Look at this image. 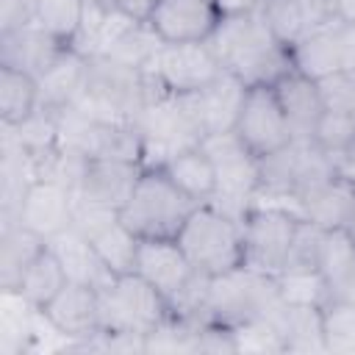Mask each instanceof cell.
I'll return each mask as SVG.
<instances>
[{
    "label": "cell",
    "instance_id": "obj_18",
    "mask_svg": "<svg viewBox=\"0 0 355 355\" xmlns=\"http://www.w3.org/2000/svg\"><path fill=\"white\" fill-rule=\"evenodd\" d=\"M161 166L169 172V178L197 202H214L219 191V178H216V164L208 155L202 144L183 147L172 153L169 158L161 161Z\"/></svg>",
    "mask_w": 355,
    "mask_h": 355
},
{
    "label": "cell",
    "instance_id": "obj_23",
    "mask_svg": "<svg viewBox=\"0 0 355 355\" xmlns=\"http://www.w3.org/2000/svg\"><path fill=\"white\" fill-rule=\"evenodd\" d=\"M89 6L92 0H36L33 22L64 47L78 50V42L89 19Z\"/></svg>",
    "mask_w": 355,
    "mask_h": 355
},
{
    "label": "cell",
    "instance_id": "obj_28",
    "mask_svg": "<svg viewBox=\"0 0 355 355\" xmlns=\"http://www.w3.org/2000/svg\"><path fill=\"white\" fill-rule=\"evenodd\" d=\"M344 230H347V236H349V239L355 241V216H352V219L347 222V227H344Z\"/></svg>",
    "mask_w": 355,
    "mask_h": 355
},
{
    "label": "cell",
    "instance_id": "obj_9",
    "mask_svg": "<svg viewBox=\"0 0 355 355\" xmlns=\"http://www.w3.org/2000/svg\"><path fill=\"white\" fill-rule=\"evenodd\" d=\"M222 19L219 0H155L144 22L164 44H194L211 42Z\"/></svg>",
    "mask_w": 355,
    "mask_h": 355
},
{
    "label": "cell",
    "instance_id": "obj_22",
    "mask_svg": "<svg viewBox=\"0 0 355 355\" xmlns=\"http://www.w3.org/2000/svg\"><path fill=\"white\" fill-rule=\"evenodd\" d=\"M42 108V89L39 78L0 64V119L6 128L25 122L31 114Z\"/></svg>",
    "mask_w": 355,
    "mask_h": 355
},
{
    "label": "cell",
    "instance_id": "obj_21",
    "mask_svg": "<svg viewBox=\"0 0 355 355\" xmlns=\"http://www.w3.org/2000/svg\"><path fill=\"white\" fill-rule=\"evenodd\" d=\"M44 247H47V241L39 233H33L31 227H25L14 219H6L3 239H0V286L6 294L17 291L22 272Z\"/></svg>",
    "mask_w": 355,
    "mask_h": 355
},
{
    "label": "cell",
    "instance_id": "obj_5",
    "mask_svg": "<svg viewBox=\"0 0 355 355\" xmlns=\"http://www.w3.org/2000/svg\"><path fill=\"white\" fill-rule=\"evenodd\" d=\"M297 225H300L297 208L252 202L241 214L244 266L252 269V272L277 277L286 269Z\"/></svg>",
    "mask_w": 355,
    "mask_h": 355
},
{
    "label": "cell",
    "instance_id": "obj_20",
    "mask_svg": "<svg viewBox=\"0 0 355 355\" xmlns=\"http://www.w3.org/2000/svg\"><path fill=\"white\" fill-rule=\"evenodd\" d=\"M69 283V275L64 269V263L58 261V255L53 252V247L47 244L22 272L17 291L11 297H19L25 305H31V311H42L64 286Z\"/></svg>",
    "mask_w": 355,
    "mask_h": 355
},
{
    "label": "cell",
    "instance_id": "obj_15",
    "mask_svg": "<svg viewBox=\"0 0 355 355\" xmlns=\"http://www.w3.org/2000/svg\"><path fill=\"white\" fill-rule=\"evenodd\" d=\"M69 47L55 42L44 28L36 22H25L19 28L0 33V64L25 69L36 78H42Z\"/></svg>",
    "mask_w": 355,
    "mask_h": 355
},
{
    "label": "cell",
    "instance_id": "obj_27",
    "mask_svg": "<svg viewBox=\"0 0 355 355\" xmlns=\"http://www.w3.org/2000/svg\"><path fill=\"white\" fill-rule=\"evenodd\" d=\"M344 166H347V172H355V130H352L349 144L344 150Z\"/></svg>",
    "mask_w": 355,
    "mask_h": 355
},
{
    "label": "cell",
    "instance_id": "obj_12",
    "mask_svg": "<svg viewBox=\"0 0 355 355\" xmlns=\"http://www.w3.org/2000/svg\"><path fill=\"white\" fill-rule=\"evenodd\" d=\"M280 108L288 119L291 136L300 144H311L313 141V130L319 125V119L327 111V97L322 89V80L305 75L297 67H288L275 83H272Z\"/></svg>",
    "mask_w": 355,
    "mask_h": 355
},
{
    "label": "cell",
    "instance_id": "obj_25",
    "mask_svg": "<svg viewBox=\"0 0 355 355\" xmlns=\"http://www.w3.org/2000/svg\"><path fill=\"white\" fill-rule=\"evenodd\" d=\"M0 14H3V31L19 28L25 22H33L36 0H0Z\"/></svg>",
    "mask_w": 355,
    "mask_h": 355
},
{
    "label": "cell",
    "instance_id": "obj_1",
    "mask_svg": "<svg viewBox=\"0 0 355 355\" xmlns=\"http://www.w3.org/2000/svg\"><path fill=\"white\" fill-rule=\"evenodd\" d=\"M211 47L222 69L236 75L244 86L275 83L288 67H294L291 50L269 33L258 8L225 14L222 25L211 36Z\"/></svg>",
    "mask_w": 355,
    "mask_h": 355
},
{
    "label": "cell",
    "instance_id": "obj_7",
    "mask_svg": "<svg viewBox=\"0 0 355 355\" xmlns=\"http://www.w3.org/2000/svg\"><path fill=\"white\" fill-rule=\"evenodd\" d=\"M164 94H197L208 83H214L225 69L211 47V42L194 44H158L153 61L144 69Z\"/></svg>",
    "mask_w": 355,
    "mask_h": 355
},
{
    "label": "cell",
    "instance_id": "obj_4",
    "mask_svg": "<svg viewBox=\"0 0 355 355\" xmlns=\"http://www.w3.org/2000/svg\"><path fill=\"white\" fill-rule=\"evenodd\" d=\"M172 319H178V316L172 313L164 294L136 272L116 275L100 291L103 336L144 341L150 333H155L158 327H164Z\"/></svg>",
    "mask_w": 355,
    "mask_h": 355
},
{
    "label": "cell",
    "instance_id": "obj_10",
    "mask_svg": "<svg viewBox=\"0 0 355 355\" xmlns=\"http://www.w3.org/2000/svg\"><path fill=\"white\" fill-rule=\"evenodd\" d=\"M144 164L141 161H125V158H86V166L80 172L75 200L92 208L116 211L128 202Z\"/></svg>",
    "mask_w": 355,
    "mask_h": 355
},
{
    "label": "cell",
    "instance_id": "obj_6",
    "mask_svg": "<svg viewBox=\"0 0 355 355\" xmlns=\"http://www.w3.org/2000/svg\"><path fill=\"white\" fill-rule=\"evenodd\" d=\"M230 133L258 161L286 150L294 141L288 119L280 108V100H277L272 83H252L244 89V97L236 111V122H233Z\"/></svg>",
    "mask_w": 355,
    "mask_h": 355
},
{
    "label": "cell",
    "instance_id": "obj_8",
    "mask_svg": "<svg viewBox=\"0 0 355 355\" xmlns=\"http://www.w3.org/2000/svg\"><path fill=\"white\" fill-rule=\"evenodd\" d=\"M291 61L316 80L355 72V19L344 14L327 17L291 47Z\"/></svg>",
    "mask_w": 355,
    "mask_h": 355
},
{
    "label": "cell",
    "instance_id": "obj_14",
    "mask_svg": "<svg viewBox=\"0 0 355 355\" xmlns=\"http://www.w3.org/2000/svg\"><path fill=\"white\" fill-rule=\"evenodd\" d=\"M294 202L302 219H311L324 230L347 227L355 216V172H336L302 191Z\"/></svg>",
    "mask_w": 355,
    "mask_h": 355
},
{
    "label": "cell",
    "instance_id": "obj_11",
    "mask_svg": "<svg viewBox=\"0 0 355 355\" xmlns=\"http://www.w3.org/2000/svg\"><path fill=\"white\" fill-rule=\"evenodd\" d=\"M8 219V216H6ZM14 222L31 227L44 241L64 233L75 222V191L58 180L36 178L14 211Z\"/></svg>",
    "mask_w": 355,
    "mask_h": 355
},
{
    "label": "cell",
    "instance_id": "obj_17",
    "mask_svg": "<svg viewBox=\"0 0 355 355\" xmlns=\"http://www.w3.org/2000/svg\"><path fill=\"white\" fill-rule=\"evenodd\" d=\"M258 11H261L269 33L288 50L300 39H305L316 25H322L327 17H333L313 0H261Z\"/></svg>",
    "mask_w": 355,
    "mask_h": 355
},
{
    "label": "cell",
    "instance_id": "obj_2",
    "mask_svg": "<svg viewBox=\"0 0 355 355\" xmlns=\"http://www.w3.org/2000/svg\"><path fill=\"white\" fill-rule=\"evenodd\" d=\"M175 241L194 266V272L208 280L244 266L241 219L219 208L216 202L197 205L178 230Z\"/></svg>",
    "mask_w": 355,
    "mask_h": 355
},
{
    "label": "cell",
    "instance_id": "obj_24",
    "mask_svg": "<svg viewBox=\"0 0 355 355\" xmlns=\"http://www.w3.org/2000/svg\"><path fill=\"white\" fill-rule=\"evenodd\" d=\"M327 349H355V300H330L322 305Z\"/></svg>",
    "mask_w": 355,
    "mask_h": 355
},
{
    "label": "cell",
    "instance_id": "obj_3",
    "mask_svg": "<svg viewBox=\"0 0 355 355\" xmlns=\"http://www.w3.org/2000/svg\"><path fill=\"white\" fill-rule=\"evenodd\" d=\"M197 205L202 202L191 200L161 164H144L119 219L139 239H175Z\"/></svg>",
    "mask_w": 355,
    "mask_h": 355
},
{
    "label": "cell",
    "instance_id": "obj_26",
    "mask_svg": "<svg viewBox=\"0 0 355 355\" xmlns=\"http://www.w3.org/2000/svg\"><path fill=\"white\" fill-rule=\"evenodd\" d=\"M94 3H97L103 11H108V14H122V17H128V19L144 22L155 0H94Z\"/></svg>",
    "mask_w": 355,
    "mask_h": 355
},
{
    "label": "cell",
    "instance_id": "obj_19",
    "mask_svg": "<svg viewBox=\"0 0 355 355\" xmlns=\"http://www.w3.org/2000/svg\"><path fill=\"white\" fill-rule=\"evenodd\" d=\"M319 277L330 300H355V241L344 227L327 230L319 255Z\"/></svg>",
    "mask_w": 355,
    "mask_h": 355
},
{
    "label": "cell",
    "instance_id": "obj_16",
    "mask_svg": "<svg viewBox=\"0 0 355 355\" xmlns=\"http://www.w3.org/2000/svg\"><path fill=\"white\" fill-rule=\"evenodd\" d=\"M47 244L53 247V252H55L58 261L64 263L69 280H75V283H83V286H92V288L103 291V288L116 277V275L105 266V261L100 258V252L94 250V244H92L75 225L67 227L64 233L53 236Z\"/></svg>",
    "mask_w": 355,
    "mask_h": 355
},
{
    "label": "cell",
    "instance_id": "obj_13",
    "mask_svg": "<svg viewBox=\"0 0 355 355\" xmlns=\"http://www.w3.org/2000/svg\"><path fill=\"white\" fill-rule=\"evenodd\" d=\"M44 322L67 336V338H75V341H92L103 333L100 327V291L92 288V286H83V283H75L69 280L42 311Z\"/></svg>",
    "mask_w": 355,
    "mask_h": 355
}]
</instances>
